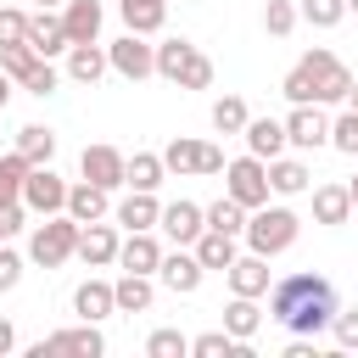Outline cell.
Wrapping results in <instances>:
<instances>
[{
	"label": "cell",
	"mask_w": 358,
	"mask_h": 358,
	"mask_svg": "<svg viewBox=\"0 0 358 358\" xmlns=\"http://www.w3.org/2000/svg\"><path fill=\"white\" fill-rule=\"evenodd\" d=\"M268 319L291 336H319L336 319V285L324 274H285L268 285Z\"/></svg>",
	"instance_id": "obj_1"
},
{
	"label": "cell",
	"mask_w": 358,
	"mask_h": 358,
	"mask_svg": "<svg viewBox=\"0 0 358 358\" xmlns=\"http://www.w3.org/2000/svg\"><path fill=\"white\" fill-rule=\"evenodd\" d=\"M296 235H302V218L291 213V207H257L252 218H246V246L252 252H263V257H280V252H291L296 246Z\"/></svg>",
	"instance_id": "obj_2"
},
{
	"label": "cell",
	"mask_w": 358,
	"mask_h": 358,
	"mask_svg": "<svg viewBox=\"0 0 358 358\" xmlns=\"http://www.w3.org/2000/svg\"><path fill=\"white\" fill-rule=\"evenodd\" d=\"M78 218L73 213H50L45 224H34V235H28V257L39 263V268H62L67 257H78Z\"/></svg>",
	"instance_id": "obj_3"
},
{
	"label": "cell",
	"mask_w": 358,
	"mask_h": 358,
	"mask_svg": "<svg viewBox=\"0 0 358 358\" xmlns=\"http://www.w3.org/2000/svg\"><path fill=\"white\" fill-rule=\"evenodd\" d=\"M224 196H235L246 213H257V207L274 196V190H268V162H263V157H252V151H246V157H235V162L224 168Z\"/></svg>",
	"instance_id": "obj_4"
},
{
	"label": "cell",
	"mask_w": 358,
	"mask_h": 358,
	"mask_svg": "<svg viewBox=\"0 0 358 358\" xmlns=\"http://www.w3.org/2000/svg\"><path fill=\"white\" fill-rule=\"evenodd\" d=\"M296 67L308 73V84H313V101H319V106H330V101H347V90H352V73H347V67H341L330 50H319V45H313V50H308Z\"/></svg>",
	"instance_id": "obj_5"
},
{
	"label": "cell",
	"mask_w": 358,
	"mask_h": 358,
	"mask_svg": "<svg viewBox=\"0 0 358 358\" xmlns=\"http://www.w3.org/2000/svg\"><path fill=\"white\" fill-rule=\"evenodd\" d=\"M67 179L50 168V162H39V168H28V179H22V207L28 213H39V218H50V213H67Z\"/></svg>",
	"instance_id": "obj_6"
},
{
	"label": "cell",
	"mask_w": 358,
	"mask_h": 358,
	"mask_svg": "<svg viewBox=\"0 0 358 358\" xmlns=\"http://www.w3.org/2000/svg\"><path fill=\"white\" fill-rule=\"evenodd\" d=\"M106 62H112V73H123L129 84H140V78L157 73V45H145V34H123V39L106 45Z\"/></svg>",
	"instance_id": "obj_7"
},
{
	"label": "cell",
	"mask_w": 358,
	"mask_h": 358,
	"mask_svg": "<svg viewBox=\"0 0 358 358\" xmlns=\"http://www.w3.org/2000/svg\"><path fill=\"white\" fill-rule=\"evenodd\" d=\"M285 140H291L296 151H319V145H330V117H324V106H319V101L291 106V117H285Z\"/></svg>",
	"instance_id": "obj_8"
},
{
	"label": "cell",
	"mask_w": 358,
	"mask_h": 358,
	"mask_svg": "<svg viewBox=\"0 0 358 358\" xmlns=\"http://www.w3.org/2000/svg\"><path fill=\"white\" fill-rule=\"evenodd\" d=\"M78 173H84L90 185H101V190H117V185H129V157H123L117 145H84Z\"/></svg>",
	"instance_id": "obj_9"
},
{
	"label": "cell",
	"mask_w": 358,
	"mask_h": 358,
	"mask_svg": "<svg viewBox=\"0 0 358 358\" xmlns=\"http://www.w3.org/2000/svg\"><path fill=\"white\" fill-rule=\"evenodd\" d=\"M157 229H162L173 246H196V235L207 229V207H196V201H168Z\"/></svg>",
	"instance_id": "obj_10"
},
{
	"label": "cell",
	"mask_w": 358,
	"mask_h": 358,
	"mask_svg": "<svg viewBox=\"0 0 358 358\" xmlns=\"http://www.w3.org/2000/svg\"><path fill=\"white\" fill-rule=\"evenodd\" d=\"M157 274H162V285H168L173 296H190V291L201 285V274H207V268H201V257H196V252H185V246H179V252H162V268H157Z\"/></svg>",
	"instance_id": "obj_11"
},
{
	"label": "cell",
	"mask_w": 358,
	"mask_h": 358,
	"mask_svg": "<svg viewBox=\"0 0 358 358\" xmlns=\"http://www.w3.org/2000/svg\"><path fill=\"white\" fill-rule=\"evenodd\" d=\"M45 352H84V358H101V352H106V341H101V330L84 319L78 330H56V336H45V341L34 347V358H45Z\"/></svg>",
	"instance_id": "obj_12"
},
{
	"label": "cell",
	"mask_w": 358,
	"mask_h": 358,
	"mask_svg": "<svg viewBox=\"0 0 358 358\" xmlns=\"http://www.w3.org/2000/svg\"><path fill=\"white\" fill-rule=\"evenodd\" d=\"M117 263H123L129 274H157V268H162V246H157V235H151V229H129V241L117 246Z\"/></svg>",
	"instance_id": "obj_13"
},
{
	"label": "cell",
	"mask_w": 358,
	"mask_h": 358,
	"mask_svg": "<svg viewBox=\"0 0 358 358\" xmlns=\"http://www.w3.org/2000/svg\"><path fill=\"white\" fill-rule=\"evenodd\" d=\"M224 274H229V291H235V296H268V257H263V252L235 257Z\"/></svg>",
	"instance_id": "obj_14"
},
{
	"label": "cell",
	"mask_w": 358,
	"mask_h": 358,
	"mask_svg": "<svg viewBox=\"0 0 358 358\" xmlns=\"http://www.w3.org/2000/svg\"><path fill=\"white\" fill-rule=\"evenodd\" d=\"M28 45H34L39 56H62L73 39H67V22H62L56 11H45V6H39V11L28 17Z\"/></svg>",
	"instance_id": "obj_15"
},
{
	"label": "cell",
	"mask_w": 358,
	"mask_h": 358,
	"mask_svg": "<svg viewBox=\"0 0 358 358\" xmlns=\"http://www.w3.org/2000/svg\"><path fill=\"white\" fill-rule=\"evenodd\" d=\"M117 229L112 224H84L78 229V257L90 263V268H106V263H117Z\"/></svg>",
	"instance_id": "obj_16"
},
{
	"label": "cell",
	"mask_w": 358,
	"mask_h": 358,
	"mask_svg": "<svg viewBox=\"0 0 358 358\" xmlns=\"http://www.w3.org/2000/svg\"><path fill=\"white\" fill-rule=\"evenodd\" d=\"M117 224H123V229H157V224H162L157 190H129V196L117 201Z\"/></svg>",
	"instance_id": "obj_17"
},
{
	"label": "cell",
	"mask_w": 358,
	"mask_h": 358,
	"mask_svg": "<svg viewBox=\"0 0 358 358\" xmlns=\"http://www.w3.org/2000/svg\"><path fill=\"white\" fill-rule=\"evenodd\" d=\"M285 145H291V140H285V123H280V117H252V123H246V151H252V157L274 162Z\"/></svg>",
	"instance_id": "obj_18"
},
{
	"label": "cell",
	"mask_w": 358,
	"mask_h": 358,
	"mask_svg": "<svg viewBox=\"0 0 358 358\" xmlns=\"http://www.w3.org/2000/svg\"><path fill=\"white\" fill-rule=\"evenodd\" d=\"M101 17H106L101 0H67V6H62V22H67V39H73V45H90V39L101 34Z\"/></svg>",
	"instance_id": "obj_19"
},
{
	"label": "cell",
	"mask_w": 358,
	"mask_h": 358,
	"mask_svg": "<svg viewBox=\"0 0 358 358\" xmlns=\"http://www.w3.org/2000/svg\"><path fill=\"white\" fill-rule=\"evenodd\" d=\"M347 218H352V196H347V185H319V190H313V224L336 229V224H347Z\"/></svg>",
	"instance_id": "obj_20"
},
{
	"label": "cell",
	"mask_w": 358,
	"mask_h": 358,
	"mask_svg": "<svg viewBox=\"0 0 358 358\" xmlns=\"http://www.w3.org/2000/svg\"><path fill=\"white\" fill-rule=\"evenodd\" d=\"M73 313H78V319H90V324H95V319H106V313H117L112 285H106V280H84V285L73 291Z\"/></svg>",
	"instance_id": "obj_21"
},
{
	"label": "cell",
	"mask_w": 358,
	"mask_h": 358,
	"mask_svg": "<svg viewBox=\"0 0 358 358\" xmlns=\"http://www.w3.org/2000/svg\"><path fill=\"white\" fill-rule=\"evenodd\" d=\"M106 67H112V62H106V50H101L95 39H90V45H67V78H73V84H95Z\"/></svg>",
	"instance_id": "obj_22"
},
{
	"label": "cell",
	"mask_w": 358,
	"mask_h": 358,
	"mask_svg": "<svg viewBox=\"0 0 358 358\" xmlns=\"http://www.w3.org/2000/svg\"><path fill=\"white\" fill-rule=\"evenodd\" d=\"M308 185H313L308 162H296V157H274V162H268V190H274V196H302Z\"/></svg>",
	"instance_id": "obj_23"
},
{
	"label": "cell",
	"mask_w": 358,
	"mask_h": 358,
	"mask_svg": "<svg viewBox=\"0 0 358 358\" xmlns=\"http://www.w3.org/2000/svg\"><path fill=\"white\" fill-rule=\"evenodd\" d=\"M106 196H112V190H101V185H90V179H78V185L67 190V213H73L78 224H101V218H106Z\"/></svg>",
	"instance_id": "obj_24"
},
{
	"label": "cell",
	"mask_w": 358,
	"mask_h": 358,
	"mask_svg": "<svg viewBox=\"0 0 358 358\" xmlns=\"http://www.w3.org/2000/svg\"><path fill=\"white\" fill-rule=\"evenodd\" d=\"M117 11L129 34H157L168 22V0H117Z\"/></svg>",
	"instance_id": "obj_25"
},
{
	"label": "cell",
	"mask_w": 358,
	"mask_h": 358,
	"mask_svg": "<svg viewBox=\"0 0 358 358\" xmlns=\"http://www.w3.org/2000/svg\"><path fill=\"white\" fill-rule=\"evenodd\" d=\"M190 252L201 257V268H229V263L241 257V252H235V235H224V229H201Z\"/></svg>",
	"instance_id": "obj_26"
},
{
	"label": "cell",
	"mask_w": 358,
	"mask_h": 358,
	"mask_svg": "<svg viewBox=\"0 0 358 358\" xmlns=\"http://www.w3.org/2000/svg\"><path fill=\"white\" fill-rule=\"evenodd\" d=\"M112 296H117V313H145L151 296H157V285H151V274H129L123 268V280L112 285Z\"/></svg>",
	"instance_id": "obj_27"
},
{
	"label": "cell",
	"mask_w": 358,
	"mask_h": 358,
	"mask_svg": "<svg viewBox=\"0 0 358 358\" xmlns=\"http://www.w3.org/2000/svg\"><path fill=\"white\" fill-rule=\"evenodd\" d=\"M257 324H263V308H257V296H235V302L224 308V330H229L235 341H252V336H257Z\"/></svg>",
	"instance_id": "obj_28"
},
{
	"label": "cell",
	"mask_w": 358,
	"mask_h": 358,
	"mask_svg": "<svg viewBox=\"0 0 358 358\" xmlns=\"http://www.w3.org/2000/svg\"><path fill=\"white\" fill-rule=\"evenodd\" d=\"M190 56H196V45H190V39H162V45H157V78L179 84V73L190 67Z\"/></svg>",
	"instance_id": "obj_29"
},
{
	"label": "cell",
	"mask_w": 358,
	"mask_h": 358,
	"mask_svg": "<svg viewBox=\"0 0 358 358\" xmlns=\"http://www.w3.org/2000/svg\"><path fill=\"white\" fill-rule=\"evenodd\" d=\"M17 151L39 168V162H50V157H56V134H50L45 123H22V129H17Z\"/></svg>",
	"instance_id": "obj_30"
},
{
	"label": "cell",
	"mask_w": 358,
	"mask_h": 358,
	"mask_svg": "<svg viewBox=\"0 0 358 358\" xmlns=\"http://www.w3.org/2000/svg\"><path fill=\"white\" fill-rule=\"evenodd\" d=\"M162 173H168L162 151H134V157H129V190H157Z\"/></svg>",
	"instance_id": "obj_31"
},
{
	"label": "cell",
	"mask_w": 358,
	"mask_h": 358,
	"mask_svg": "<svg viewBox=\"0 0 358 358\" xmlns=\"http://www.w3.org/2000/svg\"><path fill=\"white\" fill-rule=\"evenodd\" d=\"M246 123H252V112H246L241 95H218L213 101V129L218 134H246Z\"/></svg>",
	"instance_id": "obj_32"
},
{
	"label": "cell",
	"mask_w": 358,
	"mask_h": 358,
	"mask_svg": "<svg viewBox=\"0 0 358 358\" xmlns=\"http://www.w3.org/2000/svg\"><path fill=\"white\" fill-rule=\"evenodd\" d=\"M162 162H168V173H196V168H201V140L173 134V140L162 145Z\"/></svg>",
	"instance_id": "obj_33"
},
{
	"label": "cell",
	"mask_w": 358,
	"mask_h": 358,
	"mask_svg": "<svg viewBox=\"0 0 358 358\" xmlns=\"http://www.w3.org/2000/svg\"><path fill=\"white\" fill-rule=\"evenodd\" d=\"M246 207L235 201V196H218L213 207H207V229H224V235H246Z\"/></svg>",
	"instance_id": "obj_34"
},
{
	"label": "cell",
	"mask_w": 358,
	"mask_h": 358,
	"mask_svg": "<svg viewBox=\"0 0 358 358\" xmlns=\"http://www.w3.org/2000/svg\"><path fill=\"white\" fill-rule=\"evenodd\" d=\"M56 84H62V73L50 67V56H39V62L22 73V90H28V95H39V101H45V95H56Z\"/></svg>",
	"instance_id": "obj_35"
},
{
	"label": "cell",
	"mask_w": 358,
	"mask_h": 358,
	"mask_svg": "<svg viewBox=\"0 0 358 358\" xmlns=\"http://www.w3.org/2000/svg\"><path fill=\"white\" fill-rule=\"evenodd\" d=\"M190 352H196V358H235V352H241V341H235L229 330H207V336H196V341H190Z\"/></svg>",
	"instance_id": "obj_36"
},
{
	"label": "cell",
	"mask_w": 358,
	"mask_h": 358,
	"mask_svg": "<svg viewBox=\"0 0 358 358\" xmlns=\"http://www.w3.org/2000/svg\"><path fill=\"white\" fill-rule=\"evenodd\" d=\"M296 17H302V11H296L291 0H268V6H263V28H268L274 39H285V34L296 28Z\"/></svg>",
	"instance_id": "obj_37"
},
{
	"label": "cell",
	"mask_w": 358,
	"mask_h": 358,
	"mask_svg": "<svg viewBox=\"0 0 358 358\" xmlns=\"http://www.w3.org/2000/svg\"><path fill=\"white\" fill-rule=\"evenodd\" d=\"M145 352H151V358H185V352H190V336H185V330H151Z\"/></svg>",
	"instance_id": "obj_38"
},
{
	"label": "cell",
	"mask_w": 358,
	"mask_h": 358,
	"mask_svg": "<svg viewBox=\"0 0 358 358\" xmlns=\"http://www.w3.org/2000/svg\"><path fill=\"white\" fill-rule=\"evenodd\" d=\"M34 62H39V50H34L28 39H22V45H0V67H6V73H11L17 84H22V73H28Z\"/></svg>",
	"instance_id": "obj_39"
},
{
	"label": "cell",
	"mask_w": 358,
	"mask_h": 358,
	"mask_svg": "<svg viewBox=\"0 0 358 358\" xmlns=\"http://www.w3.org/2000/svg\"><path fill=\"white\" fill-rule=\"evenodd\" d=\"M302 17H308L313 28H336V22L347 17V0H302Z\"/></svg>",
	"instance_id": "obj_40"
},
{
	"label": "cell",
	"mask_w": 358,
	"mask_h": 358,
	"mask_svg": "<svg viewBox=\"0 0 358 358\" xmlns=\"http://www.w3.org/2000/svg\"><path fill=\"white\" fill-rule=\"evenodd\" d=\"M330 145H336V151H347V157H358V112H352V106L330 123Z\"/></svg>",
	"instance_id": "obj_41"
},
{
	"label": "cell",
	"mask_w": 358,
	"mask_h": 358,
	"mask_svg": "<svg viewBox=\"0 0 358 358\" xmlns=\"http://www.w3.org/2000/svg\"><path fill=\"white\" fill-rule=\"evenodd\" d=\"M179 90H213V62H207L201 50H196V56H190V67L179 73Z\"/></svg>",
	"instance_id": "obj_42"
},
{
	"label": "cell",
	"mask_w": 358,
	"mask_h": 358,
	"mask_svg": "<svg viewBox=\"0 0 358 358\" xmlns=\"http://www.w3.org/2000/svg\"><path fill=\"white\" fill-rule=\"evenodd\" d=\"M330 330H336V341H341V347L352 352V347H358V308H336Z\"/></svg>",
	"instance_id": "obj_43"
},
{
	"label": "cell",
	"mask_w": 358,
	"mask_h": 358,
	"mask_svg": "<svg viewBox=\"0 0 358 358\" xmlns=\"http://www.w3.org/2000/svg\"><path fill=\"white\" fill-rule=\"evenodd\" d=\"M280 95H285L291 106H302V101H313V84H308V73H302V67H291V73H285V84H280Z\"/></svg>",
	"instance_id": "obj_44"
},
{
	"label": "cell",
	"mask_w": 358,
	"mask_h": 358,
	"mask_svg": "<svg viewBox=\"0 0 358 358\" xmlns=\"http://www.w3.org/2000/svg\"><path fill=\"white\" fill-rule=\"evenodd\" d=\"M22 39H28V17L6 6V11H0V45H22Z\"/></svg>",
	"instance_id": "obj_45"
},
{
	"label": "cell",
	"mask_w": 358,
	"mask_h": 358,
	"mask_svg": "<svg viewBox=\"0 0 358 358\" xmlns=\"http://www.w3.org/2000/svg\"><path fill=\"white\" fill-rule=\"evenodd\" d=\"M17 280H22V257L0 241V291H17Z\"/></svg>",
	"instance_id": "obj_46"
},
{
	"label": "cell",
	"mask_w": 358,
	"mask_h": 358,
	"mask_svg": "<svg viewBox=\"0 0 358 358\" xmlns=\"http://www.w3.org/2000/svg\"><path fill=\"white\" fill-rule=\"evenodd\" d=\"M22 213H28L22 201H0V235H6V241H11L17 229H22Z\"/></svg>",
	"instance_id": "obj_47"
},
{
	"label": "cell",
	"mask_w": 358,
	"mask_h": 358,
	"mask_svg": "<svg viewBox=\"0 0 358 358\" xmlns=\"http://www.w3.org/2000/svg\"><path fill=\"white\" fill-rule=\"evenodd\" d=\"M224 168H229L224 151H218V145H201V168H196V173H224Z\"/></svg>",
	"instance_id": "obj_48"
},
{
	"label": "cell",
	"mask_w": 358,
	"mask_h": 358,
	"mask_svg": "<svg viewBox=\"0 0 358 358\" xmlns=\"http://www.w3.org/2000/svg\"><path fill=\"white\" fill-rule=\"evenodd\" d=\"M17 347V330H11V319H0V358Z\"/></svg>",
	"instance_id": "obj_49"
},
{
	"label": "cell",
	"mask_w": 358,
	"mask_h": 358,
	"mask_svg": "<svg viewBox=\"0 0 358 358\" xmlns=\"http://www.w3.org/2000/svg\"><path fill=\"white\" fill-rule=\"evenodd\" d=\"M11 84H17V78H11L6 67H0V112H6V101H11Z\"/></svg>",
	"instance_id": "obj_50"
},
{
	"label": "cell",
	"mask_w": 358,
	"mask_h": 358,
	"mask_svg": "<svg viewBox=\"0 0 358 358\" xmlns=\"http://www.w3.org/2000/svg\"><path fill=\"white\" fill-rule=\"evenodd\" d=\"M347 106H352V112H358V84H352V90H347Z\"/></svg>",
	"instance_id": "obj_51"
},
{
	"label": "cell",
	"mask_w": 358,
	"mask_h": 358,
	"mask_svg": "<svg viewBox=\"0 0 358 358\" xmlns=\"http://www.w3.org/2000/svg\"><path fill=\"white\" fill-rule=\"evenodd\" d=\"M347 196H352V213H358V179H352V185H347Z\"/></svg>",
	"instance_id": "obj_52"
},
{
	"label": "cell",
	"mask_w": 358,
	"mask_h": 358,
	"mask_svg": "<svg viewBox=\"0 0 358 358\" xmlns=\"http://www.w3.org/2000/svg\"><path fill=\"white\" fill-rule=\"evenodd\" d=\"M34 6H45V11H50V6H67V0H34Z\"/></svg>",
	"instance_id": "obj_53"
},
{
	"label": "cell",
	"mask_w": 358,
	"mask_h": 358,
	"mask_svg": "<svg viewBox=\"0 0 358 358\" xmlns=\"http://www.w3.org/2000/svg\"><path fill=\"white\" fill-rule=\"evenodd\" d=\"M347 11H358V0H347Z\"/></svg>",
	"instance_id": "obj_54"
},
{
	"label": "cell",
	"mask_w": 358,
	"mask_h": 358,
	"mask_svg": "<svg viewBox=\"0 0 358 358\" xmlns=\"http://www.w3.org/2000/svg\"><path fill=\"white\" fill-rule=\"evenodd\" d=\"M0 241H6V235H0Z\"/></svg>",
	"instance_id": "obj_55"
}]
</instances>
